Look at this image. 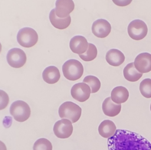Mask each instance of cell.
<instances>
[{"label":"cell","instance_id":"obj_12","mask_svg":"<svg viewBox=\"0 0 151 150\" xmlns=\"http://www.w3.org/2000/svg\"><path fill=\"white\" fill-rule=\"evenodd\" d=\"M74 9V3L73 0H57L55 2V12L59 18H64L68 16Z\"/></svg>","mask_w":151,"mask_h":150},{"label":"cell","instance_id":"obj_2","mask_svg":"<svg viewBox=\"0 0 151 150\" xmlns=\"http://www.w3.org/2000/svg\"><path fill=\"white\" fill-rule=\"evenodd\" d=\"M64 77L70 81H76L80 79L84 72L82 64L77 59H71L65 61L62 66Z\"/></svg>","mask_w":151,"mask_h":150},{"label":"cell","instance_id":"obj_19","mask_svg":"<svg viewBox=\"0 0 151 150\" xmlns=\"http://www.w3.org/2000/svg\"><path fill=\"white\" fill-rule=\"evenodd\" d=\"M128 90L124 86H119L113 89L111 92V99L116 104H121L125 102L129 98Z\"/></svg>","mask_w":151,"mask_h":150},{"label":"cell","instance_id":"obj_28","mask_svg":"<svg viewBox=\"0 0 151 150\" xmlns=\"http://www.w3.org/2000/svg\"><path fill=\"white\" fill-rule=\"evenodd\" d=\"M1 50H2V45H1V44L0 42V53L1 52Z\"/></svg>","mask_w":151,"mask_h":150},{"label":"cell","instance_id":"obj_17","mask_svg":"<svg viewBox=\"0 0 151 150\" xmlns=\"http://www.w3.org/2000/svg\"><path fill=\"white\" fill-rule=\"evenodd\" d=\"M49 19L51 24L55 28L58 29H64L68 27L71 23V16L64 18L58 17L55 12V9H52L49 14Z\"/></svg>","mask_w":151,"mask_h":150},{"label":"cell","instance_id":"obj_14","mask_svg":"<svg viewBox=\"0 0 151 150\" xmlns=\"http://www.w3.org/2000/svg\"><path fill=\"white\" fill-rule=\"evenodd\" d=\"M121 104L114 103L111 97H107L104 99L102 104V109L104 114L108 116L113 117L117 115L121 111Z\"/></svg>","mask_w":151,"mask_h":150},{"label":"cell","instance_id":"obj_22","mask_svg":"<svg viewBox=\"0 0 151 150\" xmlns=\"http://www.w3.org/2000/svg\"><path fill=\"white\" fill-rule=\"evenodd\" d=\"M97 55V49L96 46L91 43H88V48L86 52L79 55V56L84 61H91L96 58Z\"/></svg>","mask_w":151,"mask_h":150},{"label":"cell","instance_id":"obj_25","mask_svg":"<svg viewBox=\"0 0 151 150\" xmlns=\"http://www.w3.org/2000/svg\"><path fill=\"white\" fill-rule=\"evenodd\" d=\"M9 101L8 95L4 91L0 89V110L5 109L8 105Z\"/></svg>","mask_w":151,"mask_h":150},{"label":"cell","instance_id":"obj_10","mask_svg":"<svg viewBox=\"0 0 151 150\" xmlns=\"http://www.w3.org/2000/svg\"><path fill=\"white\" fill-rule=\"evenodd\" d=\"M110 24L104 19H99L95 21L92 25L93 34L97 37L103 38L109 35L111 32Z\"/></svg>","mask_w":151,"mask_h":150},{"label":"cell","instance_id":"obj_26","mask_svg":"<svg viewBox=\"0 0 151 150\" xmlns=\"http://www.w3.org/2000/svg\"><path fill=\"white\" fill-rule=\"evenodd\" d=\"M113 3L119 6H125L129 5L132 0H112Z\"/></svg>","mask_w":151,"mask_h":150},{"label":"cell","instance_id":"obj_5","mask_svg":"<svg viewBox=\"0 0 151 150\" xmlns=\"http://www.w3.org/2000/svg\"><path fill=\"white\" fill-rule=\"evenodd\" d=\"M17 39L21 46L25 48H31L37 44L38 35L34 29L29 27H24L19 30Z\"/></svg>","mask_w":151,"mask_h":150},{"label":"cell","instance_id":"obj_18","mask_svg":"<svg viewBox=\"0 0 151 150\" xmlns=\"http://www.w3.org/2000/svg\"><path fill=\"white\" fill-rule=\"evenodd\" d=\"M43 80L49 84L57 82L60 78L59 69L55 66H50L45 68L42 72Z\"/></svg>","mask_w":151,"mask_h":150},{"label":"cell","instance_id":"obj_6","mask_svg":"<svg viewBox=\"0 0 151 150\" xmlns=\"http://www.w3.org/2000/svg\"><path fill=\"white\" fill-rule=\"evenodd\" d=\"M127 32L129 36L133 39L141 40L147 34V26L144 21L140 19H134L129 24Z\"/></svg>","mask_w":151,"mask_h":150},{"label":"cell","instance_id":"obj_24","mask_svg":"<svg viewBox=\"0 0 151 150\" xmlns=\"http://www.w3.org/2000/svg\"><path fill=\"white\" fill-rule=\"evenodd\" d=\"M52 149L51 142L44 138L37 139L33 145V150H52Z\"/></svg>","mask_w":151,"mask_h":150},{"label":"cell","instance_id":"obj_23","mask_svg":"<svg viewBox=\"0 0 151 150\" xmlns=\"http://www.w3.org/2000/svg\"><path fill=\"white\" fill-rule=\"evenodd\" d=\"M139 89L144 97L146 98H151V79H143L140 84Z\"/></svg>","mask_w":151,"mask_h":150},{"label":"cell","instance_id":"obj_11","mask_svg":"<svg viewBox=\"0 0 151 150\" xmlns=\"http://www.w3.org/2000/svg\"><path fill=\"white\" fill-rule=\"evenodd\" d=\"M136 69L140 73H147L151 71V54L148 52L139 54L134 61Z\"/></svg>","mask_w":151,"mask_h":150},{"label":"cell","instance_id":"obj_20","mask_svg":"<svg viewBox=\"0 0 151 150\" xmlns=\"http://www.w3.org/2000/svg\"><path fill=\"white\" fill-rule=\"evenodd\" d=\"M123 75L126 80L130 82H136L138 81L143 75L135 68L134 62L128 64L123 69Z\"/></svg>","mask_w":151,"mask_h":150},{"label":"cell","instance_id":"obj_9","mask_svg":"<svg viewBox=\"0 0 151 150\" xmlns=\"http://www.w3.org/2000/svg\"><path fill=\"white\" fill-rule=\"evenodd\" d=\"M91 94L90 86L86 83L79 82L74 84L71 89V95L72 97L80 102L87 101Z\"/></svg>","mask_w":151,"mask_h":150},{"label":"cell","instance_id":"obj_29","mask_svg":"<svg viewBox=\"0 0 151 150\" xmlns=\"http://www.w3.org/2000/svg\"><path fill=\"white\" fill-rule=\"evenodd\" d=\"M150 111H151V104H150Z\"/></svg>","mask_w":151,"mask_h":150},{"label":"cell","instance_id":"obj_27","mask_svg":"<svg viewBox=\"0 0 151 150\" xmlns=\"http://www.w3.org/2000/svg\"><path fill=\"white\" fill-rule=\"evenodd\" d=\"M0 150H7L5 144L1 141H0Z\"/></svg>","mask_w":151,"mask_h":150},{"label":"cell","instance_id":"obj_1","mask_svg":"<svg viewBox=\"0 0 151 150\" xmlns=\"http://www.w3.org/2000/svg\"><path fill=\"white\" fill-rule=\"evenodd\" d=\"M108 150H150L151 143L141 135L125 129H117L107 139Z\"/></svg>","mask_w":151,"mask_h":150},{"label":"cell","instance_id":"obj_8","mask_svg":"<svg viewBox=\"0 0 151 150\" xmlns=\"http://www.w3.org/2000/svg\"><path fill=\"white\" fill-rule=\"evenodd\" d=\"M55 135L61 139L70 137L73 131L72 122L67 119H62L57 121L53 127Z\"/></svg>","mask_w":151,"mask_h":150},{"label":"cell","instance_id":"obj_3","mask_svg":"<svg viewBox=\"0 0 151 150\" xmlns=\"http://www.w3.org/2000/svg\"><path fill=\"white\" fill-rule=\"evenodd\" d=\"M58 114L61 118H67L72 123H75L81 116V108L73 102L67 101L63 103L59 107Z\"/></svg>","mask_w":151,"mask_h":150},{"label":"cell","instance_id":"obj_16","mask_svg":"<svg viewBox=\"0 0 151 150\" xmlns=\"http://www.w3.org/2000/svg\"><path fill=\"white\" fill-rule=\"evenodd\" d=\"M116 130V126L114 123L109 119L102 121L98 128L99 134L105 138H109L113 136Z\"/></svg>","mask_w":151,"mask_h":150},{"label":"cell","instance_id":"obj_13","mask_svg":"<svg viewBox=\"0 0 151 150\" xmlns=\"http://www.w3.org/2000/svg\"><path fill=\"white\" fill-rule=\"evenodd\" d=\"M88 46V43L86 38L81 35L73 36L70 41V48L71 51L78 55L86 52Z\"/></svg>","mask_w":151,"mask_h":150},{"label":"cell","instance_id":"obj_7","mask_svg":"<svg viewBox=\"0 0 151 150\" xmlns=\"http://www.w3.org/2000/svg\"><path fill=\"white\" fill-rule=\"evenodd\" d=\"M6 61L11 67L19 68L23 66L26 63L27 56L25 52L21 49L14 48L8 51Z\"/></svg>","mask_w":151,"mask_h":150},{"label":"cell","instance_id":"obj_21","mask_svg":"<svg viewBox=\"0 0 151 150\" xmlns=\"http://www.w3.org/2000/svg\"><path fill=\"white\" fill-rule=\"evenodd\" d=\"M83 82L87 84L91 89V93L97 92L100 88L101 83L100 80L95 76L87 75L84 79Z\"/></svg>","mask_w":151,"mask_h":150},{"label":"cell","instance_id":"obj_30","mask_svg":"<svg viewBox=\"0 0 151 150\" xmlns=\"http://www.w3.org/2000/svg\"><path fill=\"white\" fill-rule=\"evenodd\" d=\"M150 150H151V149H150Z\"/></svg>","mask_w":151,"mask_h":150},{"label":"cell","instance_id":"obj_15","mask_svg":"<svg viewBox=\"0 0 151 150\" xmlns=\"http://www.w3.org/2000/svg\"><path fill=\"white\" fill-rule=\"evenodd\" d=\"M125 59L123 52L117 49H110L106 55V60L109 65L113 66H118L122 64Z\"/></svg>","mask_w":151,"mask_h":150},{"label":"cell","instance_id":"obj_4","mask_svg":"<svg viewBox=\"0 0 151 150\" xmlns=\"http://www.w3.org/2000/svg\"><path fill=\"white\" fill-rule=\"evenodd\" d=\"M9 112L15 120L20 122L27 120L31 115L29 106L27 103L21 100H18L12 103Z\"/></svg>","mask_w":151,"mask_h":150}]
</instances>
